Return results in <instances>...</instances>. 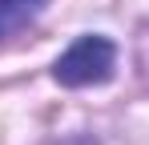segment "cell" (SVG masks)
I'll list each match as a JSON object with an SVG mask.
<instances>
[{"mask_svg":"<svg viewBox=\"0 0 149 145\" xmlns=\"http://www.w3.org/2000/svg\"><path fill=\"white\" fill-rule=\"evenodd\" d=\"M113 69H117V45L109 36H101V32H89V36H77L73 45L56 56L52 77L65 89H85V85L109 81Z\"/></svg>","mask_w":149,"mask_h":145,"instance_id":"cell-1","label":"cell"},{"mask_svg":"<svg viewBox=\"0 0 149 145\" xmlns=\"http://www.w3.org/2000/svg\"><path fill=\"white\" fill-rule=\"evenodd\" d=\"M52 145H93L89 137H65V141H52Z\"/></svg>","mask_w":149,"mask_h":145,"instance_id":"cell-3","label":"cell"},{"mask_svg":"<svg viewBox=\"0 0 149 145\" xmlns=\"http://www.w3.org/2000/svg\"><path fill=\"white\" fill-rule=\"evenodd\" d=\"M45 8H49V0H0V40L32 24Z\"/></svg>","mask_w":149,"mask_h":145,"instance_id":"cell-2","label":"cell"}]
</instances>
